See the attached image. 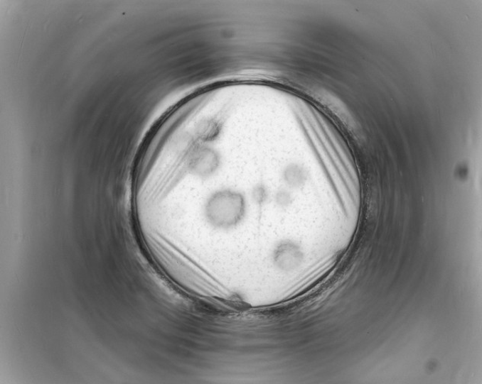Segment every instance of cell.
I'll use <instances>...</instances> for the list:
<instances>
[{
    "label": "cell",
    "mask_w": 482,
    "mask_h": 384,
    "mask_svg": "<svg viewBox=\"0 0 482 384\" xmlns=\"http://www.w3.org/2000/svg\"><path fill=\"white\" fill-rule=\"evenodd\" d=\"M245 214V196L232 190L213 193L205 207L207 221L217 229H232L244 220Z\"/></svg>",
    "instance_id": "obj_1"
},
{
    "label": "cell",
    "mask_w": 482,
    "mask_h": 384,
    "mask_svg": "<svg viewBox=\"0 0 482 384\" xmlns=\"http://www.w3.org/2000/svg\"><path fill=\"white\" fill-rule=\"evenodd\" d=\"M187 168L193 175L202 179L210 177L221 165V157L214 148L198 145L187 155Z\"/></svg>",
    "instance_id": "obj_2"
},
{
    "label": "cell",
    "mask_w": 482,
    "mask_h": 384,
    "mask_svg": "<svg viewBox=\"0 0 482 384\" xmlns=\"http://www.w3.org/2000/svg\"><path fill=\"white\" fill-rule=\"evenodd\" d=\"M272 259L281 271L291 272L301 265L304 253L295 242L282 241L274 248Z\"/></svg>",
    "instance_id": "obj_3"
},
{
    "label": "cell",
    "mask_w": 482,
    "mask_h": 384,
    "mask_svg": "<svg viewBox=\"0 0 482 384\" xmlns=\"http://www.w3.org/2000/svg\"><path fill=\"white\" fill-rule=\"evenodd\" d=\"M310 179L309 171L298 164H291L284 172V180L291 190H301L305 187Z\"/></svg>",
    "instance_id": "obj_4"
},
{
    "label": "cell",
    "mask_w": 482,
    "mask_h": 384,
    "mask_svg": "<svg viewBox=\"0 0 482 384\" xmlns=\"http://www.w3.org/2000/svg\"><path fill=\"white\" fill-rule=\"evenodd\" d=\"M292 202L293 197L289 192L282 190L277 192L276 195V203L279 207L286 209V207H289Z\"/></svg>",
    "instance_id": "obj_5"
},
{
    "label": "cell",
    "mask_w": 482,
    "mask_h": 384,
    "mask_svg": "<svg viewBox=\"0 0 482 384\" xmlns=\"http://www.w3.org/2000/svg\"><path fill=\"white\" fill-rule=\"evenodd\" d=\"M255 198L258 201L259 203L264 202L267 198V193L265 190L263 188H258L255 192Z\"/></svg>",
    "instance_id": "obj_6"
}]
</instances>
